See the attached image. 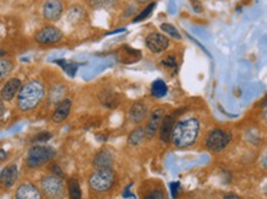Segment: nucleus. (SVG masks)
Returning <instances> with one entry per match:
<instances>
[{"label":"nucleus","mask_w":267,"mask_h":199,"mask_svg":"<svg viewBox=\"0 0 267 199\" xmlns=\"http://www.w3.org/2000/svg\"><path fill=\"white\" fill-rule=\"evenodd\" d=\"M199 133V122L196 118L181 119L172 127L170 140L177 148H187L196 142Z\"/></svg>","instance_id":"nucleus-1"},{"label":"nucleus","mask_w":267,"mask_h":199,"mask_svg":"<svg viewBox=\"0 0 267 199\" xmlns=\"http://www.w3.org/2000/svg\"><path fill=\"white\" fill-rule=\"evenodd\" d=\"M44 96V86L42 83L37 80L30 81L25 84L22 88L19 90L18 96V106L21 111H31Z\"/></svg>","instance_id":"nucleus-2"},{"label":"nucleus","mask_w":267,"mask_h":199,"mask_svg":"<svg viewBox=\"0 0 267 199\" xmlns=\"http://www.w3.org/2000/svg\"><path fill=\"white\" fill-rule=\"evenodd\" d=\"M116 173L111 169H99L89 178V186L95 192H106L115 183Z\"/></svg>","instance_id":"nucleus-3"},{"label":"nucleus","mask_w":267,"mask_h":199,"mask_svg":"<svg viewBox=\"0 0 267 199\" xmlns=\"http://www.w3.org/2000/svg\"><path fill=\"white\" fill-rule=\"evenodd\" d=\"M41 188L48 199H62L64 197V184L58 176H47L41 181Z\"/></svg>","instance_id":"nucleus-4"},{"label":"nucleus","mask_w":267,"mask_h":199,"mask_svg":"<svg viewBox=\"0 0 267 199\" xmlns=\"http://www.w3.org/2000/svg\"><path fill=\"white\" fill-rule=\"evenodd\" d=\"M54 155V150L49 147H33L27 155L29 167H38L46 164Z\"/></svg>","instance_id":"nucleus-5"},{"label":"nucleus","mask_w":267,"mask_h":199,"mask_svg":"<svg viewBox=\"0 0 267 199\" xmlns=\"http://www.w3.org/2000/svg\"><path fill=\"white\" fill-rule=\"evenodd\" d=\"M230 139H232L230 134L225 133L224 130L217 128V129H214L210 133L207 142H206V145H207V148L211 151L219 153V151L223 150L224 148L229 144Z\"/></svg>","instance_id":"nucleus-6"},{"label":"nucleus","mask_w":267,"mask_h":199,"mask_svg":"<svg viewBox=\"0 0 267 199\" xmlns=\"http://www.w3.org/2000/svg\"><path fill=\"white\" fill-rule=\"evenodd\" d=\"M62 31L54 26H46L42 30L38 31L36 35V41L41 44H53L62 40Z\"/></svg>","instance_id":"nucleus-7"},{"label":"nucleus","mask_w":267,"mask_h":199,"mask_svg":"<svg viewBox=\"0 0 267 199\" xmlns=\"http://www.w3.org/2000/svg\"><path fill=\"white\" fill-rule=\"evenodd\" d=\"M146 44L153 53H161L169 47V38L163 33H150L146 38Z\"/></svg>","instance_id":"nucleus-8"},{"label":"nucleus","mask_w":267,"mask_h":199,"mask_svg":"<svg viewBox=\"0 0 267 199\" xmlns=\"http://www.w3.org/2000/svg\"><path fill=\"white\" fill-rule=\"evenodd\" d=\"M43 16L48 21H55L63 13V5L60 0H46L43 4Z\"/></svg>","instance_id":"nucleus-9"},{"label":"nucleus","mask_w":267,"mask_h":199,"mask_svg":"<svg viewBox=\"0 0 267 199\" xmlns=\"http://www.w3.org/2000/svg\"><path fill=\"white\" fill-rule=\"evenodd\" d=\"M165 117V113H164L163 108H158L152 113L150 118L148 120V124L144 128L146 129V136L148 138H153V137L157 134V131L159 130L161 122H163V118Z\"/></svg>","instance_id":"nucleus-10"},{"label":"nucleus","mask_w":267,"mask_h":199,"mask_svg":"<svg viewBox=\"0 0 267 199\" xmlns=\"http://www.w3.org/2000/svg\"><path fill=\"white\" fill-rule=\"evenodd\" d=\"M148 114V107L143 102L133 103L128 110V118L132 123H141Z\"/></svg>","instance_id":"nucleus-11"},{"label":"nucleus","mask_w":267,"mask_h":199,"mask_svg":"<svg viewBox=\"0 0 267 199\" xmlns=\"http://www.w3.org/2000/svg\"><path fill=\"white\" fill-rule=\"evenodd\" d=\"M15 199H42V195L33 184L24 183L16 190Z\"/></svg>","instance_id":"nucleus-12"},{"label":"nucleus","mask_w":267,"mask_h":199,"mask_svg":"<svg viewBox=\"0 0 267 199\" xmlns=\"http://www.w3.org/2000/svg\"><path fill=\"white\" fill-rule=\"evenodd\" d=\"M20 88H21V80L18 79V78H14V79L9 80L4 86H3L0 96H2V99L4 101H11L14 97H15V95L18 94Z\"/></svg>","instance_id":"nucleus-13"},{"label":"nucleus","mask_w":267,"mask_h":199,"mask_svg":"<svg viewBox=\"0 0 267 199\" xmlns=\"http://www.w3.org/2000/svg\"><path fill=\"white\" fill-rule=\"evenodd\" d=\"M19 176V171L18 166L15 164L9 165L8 167H5L4 171L2 172V176H0V181H2L3 186L5 188H11V187L15 184L16 179H18Z\"/></svg>","instance_id":"nucleus-14"},{"label":"nucleus","mask_w":267,"mask_h":199,"mask_svg":"<svg viewBox=\"0 0 267 199\" xmlns=\"http://www.w3.org/2000/svg\"><path fill=\"white\" fill-rule=\"evenodd\" d=\"M113 161H115L113 154L111 153L110 150L104 149L95 156V159H94V165H95V167H97V170L111 169V166L113 165Z\"/></svg>","instance_id":"nucleus-15"},{"label":"nucleus","mask_w":267,"mask_h":199,"mask_svg":"<svg viewBox=\"0 0 267 199\" xmlns=\"http://www.w3.org/2000/svg\"><path fill=\"white\" fill-rule=\"evenodd\" d=\"M71 108H72V101L71 100L65 99L63 101H60V102L58 103L57 107H55L53 117H52L53 122L54 123H62L63 120H65L66 117H68L69 113H71Z\"/></svg>","instance_id":"nucleus-16"},{"label":"nucleus","mask_w":267,"mask_h":199,"mask_svg":"<svg viewBox=\"0 0 267 199\" xmlns=\"http://www.w3.org/2000/svg\"><path fill=\"white\" fill-rule=\"evenodd\" d=\"M172 122H174V118L172 116H165L163 118V122L160 124V139L163 140L164 143H169L170 142V137H171V130H172Z\"/></svg>","instance_id":"nucleus-17"},{"label":"nucleus","mask_w":267,"mask_h":199,"mask_svg":"<svg viewBox=\"0 0 267 199\" xmlns=\"http://www.w3.org/2000/svg\"><path fill=\"white\" fill-rule=\"evenodd\" d=\"M122 53V57H119V60L122 61V63H135V61H137L139 58H141V53L138 52L137 49H132V48H128V47H124V48L121 49Z\"/></svg>","instance_id":"nucleus-18"},{"label":"nucleus","mask_w":267,"mask_h":199,"mask_svg":"<svg viewBox=\"0 0 267 199\" xmlns=\"http://www.w3.org/2000/svg\"><path fill=\"white\" fill-rule=\"evenodd\" d=\"M100 101L104 106H106L108 108H115L118 105L119 100L113 92L111 91H105L100 95Z\"/></svg>","instance_id":"nucleus-19"},{"label":"nucleus","mask_w":267,"mask_h":199,"mask_svg":"<svg viewBox=\"0 0 267 199\" xmlns=\"http://www.w3.org/2000/svg\"><path fill=\"white\" fill-rule=\"evenodd\" d=\"M144 138H146V129L139 127L129 134L128 140H127V142H128L129 147H136V145H139L141 143H143Z\"/></svg>","instance_id":"nucleus-20"},{"label":"nucleus","mask_w":267,"mask_h":199,"mask_svg":"<svg viewBox=\"0 0 267 199\" xmlns=\"http://www.w3.org/2000/svg\"><path fill=\"white\" fill-rule=\"evenodd\" d=\"M166 92H168V86H166V84L164 83L163 80L158 79V80H155L154 83H153V85H152L153 96L160 99V97L165 96Z\"/></svg>","instance_id":"nucleus-21"},{"label":"nucleus","mask_w":267,"mask_h":199,"mask_svg":"<svg viewBox=\"0 0 267 199\" xmlns=\"http://www.w3.org/2000/svg\"><path fill=\"white\" fill-rule=\"evenodd\" d=\"M68 190L71 199H82V189L77 179H71L68 183Z\"/></svg>","instance_id":"nucleus-22"},{"label":"nucleus","mask_w":267,"mask_h":199,"mask_svg":"<svg viewBox=\"0 0 267 199\" xmlns=\"http://www.w3.org/2000/svg\"><path fill=\"white\" fill-rule=\"evenodd\" d=\"M57 64H59V65L64 69V72L66 73V74L71 75V77H74L75 73H77L78 65L75 63H73V61H66L64 59H59V60H57Z\"/></svg>","instance_id":"nucleus-23"},{"label":"nucleus","mask_w":267,"mask_h":199,"mask_svg":"<svg viewBox=\"0 0 267 199\" xmlns=\"http://www.w3.org/2000/svg\"><path fill=\"white\" fill-rule=\"evenodd\" d=\"M13 63L8 59H2L0 60V81L8 77L10 74L11 70H13Z\"/></svg>","instance_id":"nucleus-24"},{"label":"nucleus","mask_w":267,"mask_h":199,"mask_svg":"<svg viewBox=\"0 0 267 199\" xmlns=\"http://www.w3.org/2000/svg\"><path fill=\"white\" fill-rule=\"evenodd\" d=\"M160 29L163 30L164 32L168 33V35H170L172 38H176V40H180V38H181V35H180V32L177 31L176 27L172 26L170 24H161Z\"/></svg>","instance_id":"nucleus-25"},{"label":"nucleus","mask_w":267,"mask_h":199,"mask_svg":"<svg viewBox=\"0 0 267 199\" xmlns=\"http://www.w3.org/2000/svg\"><path fill=\"white\" fill-rule=\"evenodd\" d=\"M117 0H90V4L93 8L96 9H102V8H110L113 4H116Z\"/></svg>","instance_id":"nucleus-26"},{"label":"nucleus","mask_w":267,"mask_h":199,"mask_svg":"<svg viewBox=\"0 0 267 199\" xmlns=\"http://www.w3.org/2000/svg\"><path fill=\"white\" fill-rule=\"evenodd\" d=\"M154 7H155V4H154V3H153V4H150L149 7L147 8V9L143 11V13H141V14H139V15L137 16V18L135 19V22H139V21L144 20V19H146V18H148V16L150 15V14H152L153 9H154Z\"/></svg>","instance_id":"nucleus-27"},{"label":"nucleus","mask_w":267,"mask_h":199,"mask_svg":"<svg viewBox=\"0 0 267 199\" xmlns=\"http://www.w3.org/2000/svg\"><path fill=\"white\" fill-rule=\"evenodd\" d=\"M52 138V134L51 133H41L38 134V136H36L33 140L35 142H46V140L51 139Z\"/></svg>","instance_id":"nucleus-28"},{"label":"nucleus","mask_w":267,"mask_h":199,"mask_svg":"<svg viewBox=\"0 0 267 199\" xmlns=\"http://www.w3.org/2000/svg\"><path fill=\"white\" fill-rule=\"evenodd\" d=\"M146 199H164V193L160 190H154L149 195H147Z\"/></svg>","instance_id":"nucleus-29"},{"label":"nucleus","mask_w":267,"mask_h":199,"mask_svg":"<svg viewBox=\"0 0 267 199\" xmlns=\"http://www.w3.org/2000/svg\"><path fill=\"white\" fill-rule=\"evenodd\" d=\"M191 5H192L193 10L196 11V13L201 14L203 11V8H202V4L198 2V0H191Z\"/></svg>","instance_id":"nucleus-30"},{"label":"nucleus","mask_w":267,"mask_h":199,"mask_svg":"<svg viewBox=\"0 0 267 199\" xmlns=\"http://www.w3.org/2000/svg\"><path fill=\"white\" fill-rule=\"evenodd\" d=\"M171 187V194H172V198H176L177 197V192H179V187L180 184L177 183V182H174V183L170 184Z\"/></svg>","instance_id":"nucleus-31"},{"label":"nucleus","mask_w":267,"mask_h":199,"mask_svg":"<svg viewBox=\"0 0 267 199\" xmlns=\"http://www.w3.org/2000/svg\"><path fill=\"white\" fill-rule=\"evenodd\" d=\"M163 64H165V65H169V67H176V61H175V58L174 57H168L166 59L163 60Z\"/></svg>","instance_id":"nucleus-32"},{"label":"nucleus","mask_w":267,"mask_h":199,"mask_svg":"<svg viewBox=\"0 0 267 199\" xmlns=\"http://www.w3.org/2000/svg\"><path fill=\"white\" fill-rule=\"evenodd\" d=\"M52 171H53V172L57 173V175H55V176H58V177H59V176H62V175H63V173H62V170H59V167H58V166H53V167H52Z\"/></svg>","instance_id":"nucleus-33"},{"label":"nucleus","mask_w":267,"mask_h":199,"mask_svg":"<svg viewBox=\"0 0 267 199\" xmlns=\"http://www.w3.org/2000/svg\"><path fill=\"white\" fill-rule=\"evenodd\" d=\"M4 112H5V107H4V102H3V99H2V96H0V117L3 116V114H4Z\"/></svg>","instance_id":"nucleus-34"},{"label":"nucleus","mask_w":267,"mask_h":199,"mask_svg":"<svg viewBox=\"0 0 267 199\" xmlns=\"http://www.w3.org/2000/svg\"><path fill=\"white\" fill-rule=\"evenodd\" d=\"M5 159H7V153H5L3 149H0V162L4 161Z\"/></svg>","instance_id":"nucleus-35"},{"label":"nucleus","mask_w":267,"mask_h":199,"mask_svg":"<svg viewBox=\"0 0 267 199\" xmlns=\"http://www.w3.org/2000/svg\"><path fill=\"white\" fill-rule=\"evenodd\" d=\"M129 189H130V186H128L126 188V190H124V193H123V197L124 198H128V197H132V194H130L129 193Z\"/></svg>","instance_id":"nucleus-36"},{"label":"nucleus","mask_w":267,"mask_h":199,"mask_svg":"<svg viewBox=\"0 0 267 199\" xmlns=\"http://www.w3.org/2000/svg\"><path fill=\"white\" fill-rule=\"evenodd\" d=\"M138 3H142V4H143V3H149V2H154V0H137Z\"/></svg>","instance_id":"nucleus-37"},{"label":"nucleus","mask_w":267,"mask_h":199,"mask_svg":"<svg viewBox=\"0 0 267 199\" xmlns=\"http://www.w3.org/2000/svg\"><path fill=\"white\" fill-rule=\"evenodd\" d=\"M3 32H4V27H3V25H2V24H0V37H2Z\"/></svg>","instance_id":"nucleus-38"}]
</instances>
